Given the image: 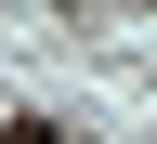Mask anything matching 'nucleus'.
I'll return each mask as SVG.
<instances>
[{"label":"nucleus","mask_w":157,"mask_h":144,"mask_svg":"<svg viewBox=\"0 0 157 144\" xmlns=\"http://www.w3.org/2000/svg\"><path fill=\"white\" fill-rule=\"evenodd\" d=\"M13 144H52V131H13Z\"/></svg>","instance_id":"obj_1"}]
</instances>
